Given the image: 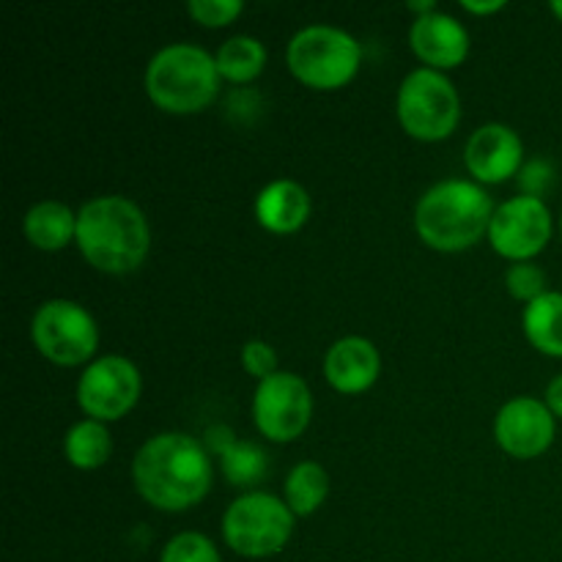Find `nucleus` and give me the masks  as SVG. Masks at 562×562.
I'll use <instances>...</instances> for the list:
<instances>
[{
    "mask_svg": "<svg viewBox=\"0 0 562 562\" xmlns=\"http://www.w3.org/2000/svg\"><path fill=\"white\" fill-rule=\"evenodd\" d=\"M132 481L151 508L184 514L212 488V456L206 445L190 434H157L137 450L132 461Z\"/></svg>",
    "mask_w": 562,
    "mask_h": 562,
    "instance_id": "nucleus-1",
    "label": "nucleus"
},
{
    "mask_svg": "<svg viewBox=\"0 0 562 562\" xmlns=\"http://www.w3.org/2000/svg\"><path fill=\"white\" fill-rule=\"evenodd\" d=\"M75 241L93 269L126 274L146 261L151 231L135 201L124 195H102L77 212Z\"/></svg>",
    "mask_w": 562,
    "mask_h": 562,
    "instance_id": "nucleus-2",
    "label": "nucleus"
},
{
    "mask_svg": "<svg viewBox=\"0 0 562 562\" xmlns=\"http://www.w3.org/2000/svg\"><path fill=\"white\" fill-rule=\"evenodd\" d=\"M494 212L492 195L477 181L448 179L417 201L415 228L431 250L461 252L488 236Z\"/></svg>",
    "mask_w": 562,
    "mask_h": 562,
    "instance_id": "nucleus-3",
    "label": "nucleus"
},
{
    "mask_svg": "<svg viewBox=\"0 0 562 562\" xmlns=\"http://www.w3.org/2000/svg\"><path fill=\"white\" fill-rule=\"evenodd\" d=\"M220 71L198 44H168L146 66V93L159 110L173 115L201 113L217 99Z\"/></svg>",
    "mask_w": 562,
    "mask_h": 562,
    "instance_id": "nucleus-4",
    "label": "nucleus"
},
{
    "mask_svg": "<svg viewBox=\"0 0 562 562\" xmlns=\"http://www.w3.org/2000/svg\"><path fill=\"white\" fill-rule=\"evenodd\" d=\"M285 64L302 86L313 91H338L360 71L362 47L340 27L307 25L289 42Z\"/></svg>",
    "mask_w": 562,
    "mask_h": 562,
    "instance_id": "nucleus-5",
    "label": "nucleus"
},
{
    "mask_svg": "<svg viewBox=\"0 0 562 562\" xmlns=\"http://www.w3.org/2000/svg\"><path fill=\"white\" fill-rule=\"evenodd\" d=\"M294 519L285 499L267 492H247L228 505L223 516V538L236 554L263 560L283 552L294 536Z\"/></svg>",
    "mask_w": 562,
    "mask_h": 562,
    "instance_id": "nucleus-6",
    "label": "nucleus"
},
{
    "mask_svg": "<svg viewBox=\"0 0 562 562\" xmlns=\"http://www.w3.org/2000/svg\"><path fill=\"white\" fill-rule=\"evenodd\" d=\"M395 113L406 135L415 140H448L461 121V99L445 71L423 66L401 82Z\"/></svg>",
    "mask_w": 562,
    "mask_h": 562,
    "instance_id": "nucleus-7",
    "label": "nucleus"
},
{
    "mask_svg": "<svg viewBox=\"0 0 562 562\" xmlns=\"http://www.w3.org/2000/svg\"><path fill=\"white\" fill-rule=\"evenodd\" d=\"M33 346L55 366H86L99 346V329L91 313L71 300H49L33 313Z\"/></svg>",
    "mask_w": 562,
    "mask_h": 562,
    "instance_id": "nucleus-8",
    "label": "nucleus"
},
{
    "mask_svg": "<svg viewBox=\"0 0 562 562\" xmlns=\"http://www.w3.org/2000/svg\"><path fill=\"white\" fill-rule=\"evenodd\" d=\"M313 417V395L305 379L278 371L263 379L252 398V420L269 442H294L307 431Z\"/></svg>",
    "mask_w": 562,
    "mask_h": 562,
    "instance_id": "nucleus-9",
    "label": "nucleus"
},
{
    "mask_svg": "<svg viewBox=\"0 0 562 562\" xmlns=\"http://www.w3.org/2000/svg\"><path fill=\"white\" fill-rule=\"evenodd\" d=\"M140 371L132 360L119 355L88 362L77 382V404L91 420L113 423L135 409L140 401Z\"/></svg>",
    "mask_w": 562,
    "mask_h": 562,
    "instance_id": "nucleus-10",
    "label": "nucleus"
},
{
    "mask_svg": "<svg viewBox=\"0 0 562 562\" xmlns=\"http://www.w3.org/2000/svg\"><path fill=\"white\" fill-rule=\"evenodd\" d=\"M552 212L543 198L519 195L497 206L488 228V241L508 261H532L552 239Z\"/></svg>",
    "mask_w": 562,
    "mask_h": 562,
    "instance_id": "nucleus-11",
    "label": "nucleus"
},
{
    "mask_svg": "<svg viewBox=\"0 0 562 562\" xmlns=\"http://www.w3.org/2000/svg\"><path fill=\"white\" fill-rule=\"evenodd\" d=\"M558 417L549 412L547 401L514 398L497 412L494 420V439L499 448L514 459H538L554 442Z\"/></svg>",
    "mask_w": 562,
    "mask_h": 562,
    "instance_id": "nucleus-12",
    "label": "nucleus"
},
{
    "mask_svg": "<svg viewBox=\"0 0 562 562\" xmlns=\"http://www.w3.org/2000/svg\"><path fill=\"white\" fill-rule=\"evenodd\" d=\"M525 146L521 137L505 124H483L472 132L464 148L467 170L477 184H503L521 170Z\"/></svg>",
    "mask_w": 562,
    "mask_h": 562,
    "instance_id": "nucleus-13",
    "label": "nucleus"
},
{
    "mask_svg": "<svg viewBox=\"0 0 562 562\" xmlns=\"http://www.w3.org/2000/svg\"><path fill=\"white\" fill-rule=\"evenodd\" d=\"M409 47L428 69H456L470 55V33L456 16L434 11L412 22Z\"/></svg>",
    "mask_w": 562,
    "mask_h": 562,
    "instance_id": "nucleus-14",
    "label": "nucleus"
},
{
    "mask_svg": "<svg viewBox=\"0 0 562 562\" xmlns=\"http://www.w3.org/2000/svg\"><path fill=\"white\" fill-rule=\"evenodd\" d=\"M382 373V357L368 338L351 335L329 346L324 357V376L329 387L344 395H360L376 384Z\"/></svg>",
    "mask_w": 562,
    "mask_h": 562,
    "instance_id": "nucleus-15",
    "label": "nucleus"
},
{
    "mask_svg": "<svg viewBox=\"0 0 562 562\" xmlns=\"http://www.w3.org/2000/svg\"><path fill=\"white\" fill-rule=\"evenodd\" d=\"M209 456H220V467L231 486L250 488L269 472V456L258 445L239 442L228 426H212L203 437Z\"/></svg>",
    "mask_w": 562,
    "mask_h": 562,
    "instance_id": "nucleus-16",
    "label": "nucleus"
},
{
    "mask_svg": "<svg viewBox=\"0 0 562 562\" xmlns=\"http://www.w3.org/2000/svg\"><path fill=\"white\" fill-rule=\"evenodd\" d=\"M311 217V195L291 179H278L256 198V220L269 234H296Z\"/></svg>",
    "mask_w": 562,
    "mask_h": 562,
    "instance_id": "nucleus-17",
    "label": "nucleus"
},
{
    "mask_svg": "<svg viewBox=\"0 0 562 562\" xmlns=\"http://www.w3.org/2000/svg\"><path fill=\"white\" fill-rule=\"evenodd\" d=\"M22 231L36 250L58 252L77 239V214L60 201H42L25 214Z\"/></svg>",
    "mask_w": 562,
    "mask_h": 562,
    "instance_id": "nucleus-18",
    "label": "nucleus"
},
{
    "mask_svg": "<svg viewBox=\"0 0 562 562\" xmlns=\"http://www.w3.org/2000/svg\"><path fill=\"white\" fill-rule=\"evenodd\" d=\"M525 335L541 355L562 357V294L547 291L525 307Z\"/></svg>",
    "mask_w": 562,
    "mask_h": 562,
    "instance_id": "nucleus-19",
    "label": "nucleus"
},
{
    "mask_svg": "<svg viewBox=\"0 0 562 562\" xmlns=\"http://www.w3.org/2000/svg\"><path fill=\"white\" fill-rule=\"evenodd\" d=\"M64 453L75 470L93 472L108 464L110 453H113V437L104 423L86 417L69 428L64 439Z\"/></svg>",
    "mask_w": 562,
    "mask_h": 562,
    "instance_id": "nucleus-20",
    "label": "nucleus"
},
{
    "mask_svg": "<svg viewBox=\"0 0 562 562\" xmlns=\"http://www.w3.org/2000/svg\"><path fill=\"white\" fill-rule=\"evenodd\" d=\"M285 505L294 516H311L329 494V475L318 461H300L285 477Z\"/></svg>",
    "mask_w": 562,
    "mask_h": 562,
    "instance_id": "nucleus-21",
    "label": "nucleus"
},
{
    "mask_svg": "<svg viewBox=\"0 0 562 562\" xmlns=\"http://www.w3.org/2000/svg\"><path fill=\"white\" fill-rule=\"evenodd\" d=\"M214 64L223 80L250 82L267 66V47L256 36H231L228 42L220 44Z\"/></svg>",
    "mask_w": 562,
    "mask_h": 562,
    "instance_id": "nucleus-22",
    "label": "nucleus"
},
{
    "mask_svg": "<svg viewBox=\"0 0 562 562\" xmlns=\"http://www.w3.org/2000/svg\"><path fill=\"white\" fill-rule=\"evenodd\" d=\"M159 562H223L212 538L201 532H179L162 549Z\"/></svg>",
    "mask_w": 562,
    "mask_h": 562,
    "instance_id": "nucleus-23",
    "label": "nucleus"
},
{
    "mask_svg": "<svg viewBox=\"0 0 562 562\" xmlns=\"http://www.w3.org/2000/svg\"><path fill=\"white\" fill-rule=\"evenodd\" d=\"M505 289L510 291L514 300H521L530 305L538 296L547 294V274H543V269L532 261L514 263V267L505 272Z\"/></svg>",
    "mask_w": 562,
    "mask_h": 562,
    "instance_id": "nucleus-24",
    "label": "nucleus"
},
{
    "mask_svg": "<svg viewBox=\"0 0 562 562\" xmlns=\"http://www.w3.org/2000/svg\"><path fill=\"white\" fill-rule=\"evenodd\" d=\"M187 11L201 25L225 27L245 11V3L241 0H190Z\"/></svg>",
    "mask_w": 562,
    "mask_h": 562,
    "instance_id": "nucleus-25",
    "label": "nucleus"
},
{
    "mask_svg": "<svg viewBox=\"0 0 562 562\" xmlns=\"http://www.w3.org/2000/svg\"><path fill=\"white\" fill-rule=\"evenodd\" d=\"M241 366H245L250 376L263 382V379L278 373V351L269 344H263V340H250V344L241 346Z\"/></svg>",
    "mask_w": 562,
    "mask_h": 562,
    "instance_id": "nucleus-26",
    "label": "nucleus"
},
{
    "mask_svg": "<svg viewBox=\"0 0 562 562\" xmlns=\"http://www.w3.org/2000/svg\"><path fill=\"white\" fill-rule=\"evenodd\" d=\"M549 181H552V168L547 162H530L521 170V184H525V195L541 198V192L547 190Z\"/></svg>",
    "mask_w": 562,
    "mask_h": 562,
    "instance_id": "nucleus-27",
    "label": "nucleus"
},
{
    "mask_svg": "<svg viewBox=\"0 0 562 562\" xmlns=\"http://www.w3.org/2000/svg\"><path fill=\"white\" fill-rule=\"evenodd\" d=\"M547 406H549V412H552L554 417H560V420H562V373H560V376H554L552 382H549Z\"/></svg>",
    "mask_w": 562,
    "mask_h": 562,
    "instance_id": "nucleus-28",
    "label": "nucleus"
},
{
    "mask_svg": "<svg viewBox=\"0 0 562 562\" xmlns=\"http://www.w3.org/2000/svg\"><path fill=\"white\" fill-rule=\"evenodd\" d=\"M461 9H467L470 14H494V11L505 9V0H488V3H475V0H461Z\"/></svg>",
    "mask_w": 562,
    "mask_h": 562,
    "instance_id": "nucleus-29",
    "label": "nucleus"
},
{
    "mask_svg": "<svg viewBox=\"0 0 562 562\" xmlns=\"http://www.w3.org/2000/svg\"><path fill=\"white\" fill-rule=\"evenodd\" d=\"M406 5H409V11H415L417 16H426L437 11V3H434V0H409Z\"/></svg>",
    "mask_w": 562,
    "mask_h": 562,
    "instance_id": "nucleus-30",
    "label": "nucleus"
},
{
    "mask_svg": "<svg viewBox=\"0 0 562 562\" xmlns=\"http://www.w3.org/2000/svg\"><path fill=\"white\" fill-rule=\"evenodd\" d=\"M552 11H554V16L562 22V0H552Z\"/></svg>",
    "mask_w": 562,
    "mask_h": 562,
    "instance_id": "nucleus-31",
    "label": "nucleus"
},
{
    "mask_svg": "<svg viewBox=\"0 0 562 562\" xmlns=\"http://www.w3.org/2000/svg\"><path fill=\"white\" fill-rule=\"evenodd\" d=\"M560 231H562V217H560Z\"/></svg>",
    "mask_w": 562,
    "mask_h": 562,
    "instance_id": "nucleus-32",
    "label": "nucleus"
}]
</instances>
